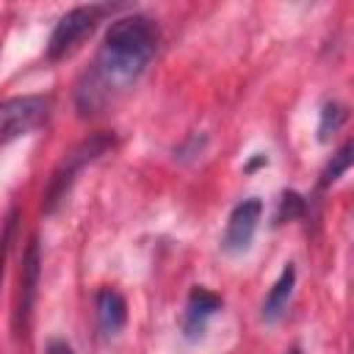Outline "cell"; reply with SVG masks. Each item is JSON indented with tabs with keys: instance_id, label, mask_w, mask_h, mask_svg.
Wrapping results in <instances>:
<instances>
[{
	"instance_id": "obj_1",
	"label": "cell",
	"mask_w": 354,
	"mask_h": 354,
	"mask_svg": "<svg viewBox=\"0 0 354 354\" xmlns=\"http://www.w3.org/2000/svg\"><path fill=\"white\" fill-rule=\"evenodd\" d=\"M155 50H158V25L149 17L130 14L113 19L94 64L77 83L75 91L77 111L88 116L113 105L116 97L124 94L138 80V75L152 61Z\"/></svg>"
},
{
	"instance_id": "obj_2",
	"label": "cell",
	"mask_w": 354,
	"mask_h": 354,
	"mask_svg": "<svg viewBox=\"0 0 354 354\" xmlns=\"http://www.w3.org/2000/svg\"><path fill=\"white\" fill-rule=\"evenodd\" d=\"M108 147H113V138H111V136H91V138H86L83 144H77V147L55 166L50 183H47V188H44V210H47V213L55 210V205L66 196V191H69L75 174H77L86 163H91L94 158H100Z\"/></svg>"
},
{
	"instance_id": "obj_3",
	"label": "cell",
	"mask_w": 354,
	"mask_h": 354,
	"mask_svg": "<svg viewBox=\"0 0 354 354\" xmlns=\"http://www.w3.org/2000/svg\"><path fill=\"white\" fill-rule=\"evenodd\" d=\"M105 14V6H77L72 11H66L53 36H50V44H47V58L50 61H58V58H66L91 30L94 25L100 22V17Z\"/></svg>"
},
{
	"instance_id": "obj_4",
	"label": "cell",
	"mask_w": 354,
	"mask_h": 354,
	"mask_svg": "<svg viewBox=\"0 0 354 354\" xmlns=\"http://www.w3.org/2000/svg\"><path fill=\"white\" fill-rule=\"evenodd\" d=\"M47 97H14L0 102V147L33 130L47 116Z\"/></svg>"
},
{
	"instance_id": "obj_5",
	"label": "cell",
	"mask_w": 354,
	"mask_h": 354,
	"mask_svg": "<svg viewBox=\"0 0 354 354\" xmlns=\"http://www.w3.org/2000/svg\"><path fill=\"white\" fill-rule=\"evenodd\" d=\"M260 213H263V205L260 199H243L232 207L230 213V221H227V232H224V249L227 252H243L252 238H254V230L260 224Z\"/></svg>"
},
{
	"instance_id": "obj_6",
	"label": "cell",
	"mask_w": 354,
	"mask_h": 354,
	"mask_svg": "<svg viewBox=\"0 0 354 354\" xmlns=\"http://www.w3.org/2000/svg\"><path fill=\"white\" fill-rule=\"evenodd\" d=\"M218 307H221V299H218L216 293H210V290H205V288H194L191 296H188V304H185V321H183L185 335H188V337L202 335L205 321H207Z\"/></svg>"
},
{
	"instance_id": "obj_7",
	"label": "cell",
	"mask_w": 354,
	"mask_h": 354,
	"mask_svg": "<svg viewBox=\"0 0 354 354\" xmlns=\"http://www.w3.org/2000/svg\"><path fill=\"white\" fill-rule=\"evenodd\" d=\"M97 321H100V329L105 335H113V332H119L124 326L127 304H124L122 293H116L113 288L97 290Z\"/></svg>"
},
{
	"instance_id": "obj_8",
	"label": "cell",
	"mask_w": 354,
	"mask_h": 354,
	"mask_svg": "<svg viewBox=\"0 0 354 354\" xmlns=\"http://www.w3.org/2000/svg\"><path fill=\"white\" fill-rule=\"evenodd\" d=\"M293 282H296V271L293 266L288 263L279 274V279L274 282V288L268 290L266 301H263V318L266 321H277L285 310H288V301H290V293H293Z\"/></svg>"
},
{
	"instance_id": "obj_9",
	"label": "cell",
	"mask_w": 354,
	"mask_h": 354,
	"mask_svg": "<svg viewBox=\"0 0 354 354\" xmlns=\"http://www.w3.org/2000/svg\"><path fill=\"white\" fill-rule=\"evenodd\" d=\"M36 285H39V243L30 241V246L25 252V260H22V301H19V310H17V321H22L30 313Z\"/></svg>"
},
{
	"instance_id": "obj_10",
	"label": "cell",
	"mask_w": 354,
	"mask_h": 354,
	"mask_svg": "<svg viewBox=\"0 0 354 354\" xmlns=\"http://www.w3.org/2000/svg\"><path fill=\"white\" fill-rule=\"evenodd\" d=\"M348 166H351V141H346V144L337 149V155L329 160V166H326L324 174H321V185H329V183L340 180V174H343Z\"/></svg>"
},
{
	"instance_id": "obj_11",
	"label": "cell",
	"mask_w": 354,
	"mask_h": 354,
	"mask_svg": "<svg viewBox=\"0 0 354 354\" xmlns=\"http://www.w3.org/2000/svg\"><path fill=\"white\" fill-rule=\"evenodd\" d=\"M343 119H346V111H343V105H337V102H329L324 111H321V124H318V138L321 141H329V136L343 124Z\"/></svg>"
},
{
	"instance_id": "obj_12",
	"label": "cell",
	"mask_w": 354,
	"mask_h": 354,
	"mask_svg": "<svg viewBox=\"0 0 354 354\" xmlns=\"http://www.w3.org/2000/svg\"><path fill=\"white\" fill-rule=\"evenodd\" d=\"M14 224H17V210H11L8 218L0 227V277H3V263H6V252H8V241H11V232H14Z\"/></svg>"
},
{
	"instance_id": "obj_13",
	"label": "cell",
	"mask_w": 354,
	"mask_h": 354,
	"mask_svg": "<svg viewBox=\"0 0 354 354\" xmlns=\"http://www.w3.org/2000/svg\"><path fill=\"white\" fill-rule=\"evenodd\" d=\"M299 207H301V196H299V194H285V196H282L279 218H285V213H288V218H290V216H296V213H299Z\"/></svg>"
},
{
	"instance_id": "obj_14",
	"label": "cell",
	"mask_w": 354,
	"mask_h": 354,
	"mask_svg": "<svg viewBox=\"0 0 354 354\" xmlns=\"http://www.w3.org/2000/svg\"><path fill=\"white\" fill-rule=\"evenodd\" d=\"M44 354H75V351H72V346L66 340H50L44 346Z\"/></svg>"
}]
</instances>
